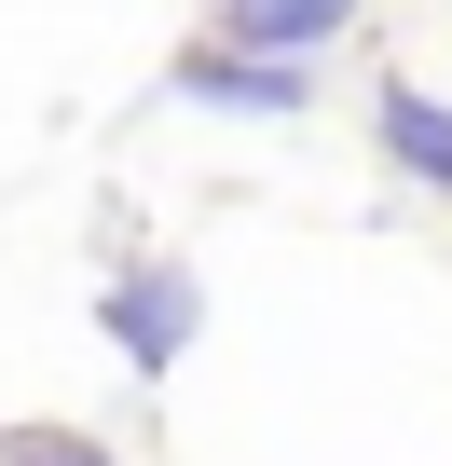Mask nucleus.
I'll use <instances>...</instances> for the list:
<instances>
[{
  "label": "nucleus",
  "instance_id": "nucleus-1",
  "mask_svg": "<svg viewBox=\"0 0 452 466\" xmlns=\"http://www.w3.org/2000/svg\"><path fill=\"white\" fill-rule=\"evenodd\" d=\"M96 329H110V343H124L151 384H165V370L192 357V329H206V289H192V261H137V275H110V289H96Z\"/></svg>",
  "mask_w": 452,
  "mask_h": 466
},
{
  "label": "nucleus",
  "instance_id": "nucleus-2",
  "mask_svg": "<svg viewBox=\"0 0 452 466\" xmlns=\"http://www.w3.org/2000/svg\"><path fill=\"white\" fill-rule=\"evenodd\" d=\"M370 124H384V165H397L411 192H452V96H425V83H370Z\"/></svg>",
  "mask_w": 452,
  "mask_h": 466
},
{
  "label": "nucleus",
  "instance_id": "nucleus-3",
  "mask_svg": "<svg viewBox=\"0 0 452 466\" xmlns=\"http://www.w3.org/2000/svg\"><path fill=\"white\" fill-rule=\"evenodd\" d=\"M165 83H178V96H206V110H302V96H316L302 69H275V56H234V42H192Z\"/></svg>",
  "mask_w": 452,
  "mask_h": 466
},
{
  "label": "nucleus",
  "instance_id": "nucleus-4",
  "mask_svg": "<svg viewBox=\"0 0 452 466\" xmlns=\"http://www.w3.org/2000/svg\"><path fill=\"white\" fill-rule=\"evenodd\" d=\"M219 42H234V56H275V69H288V56H329V42H343V0H247Z\"/></svg>",
  "mask_w": 452,
  "mask_h": 466
},
{
  "label": "nucleus",
  "instance_id": "nucleus-5",
  "mask_svg": "<svg viewBox=\"0 0 452 466\" xmlns=\"http://www.w3.org/2000/svg\"><path fill=\"white\" fill-rule=\"evenodd\" d=\"M15 466H110L96 439H15Z\"/></svg>",
  "mask_w": 452,
  "mask_h": 466
}]
</instances>
